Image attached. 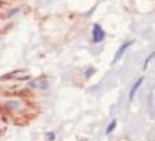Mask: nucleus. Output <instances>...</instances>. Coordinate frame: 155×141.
Returning a JSON list of instances; mask_svg holds the SVG:
<instances>
[{"instance_id":"f257e3e1","label":"nucleus","mask_w":155,"mask_h":141,"mask_svg":"<svg viewBox=\"0 0 155 141\" xmlns=\"http://www.w3.org/2000/svg\"><path fill=\"white\" fill-rule=\"evenodd\" d=\"M104 38H106V32L102 28V25L97 24V23L93 24V27H92V42L93 44H100Z\"/></svg>"},{"instance_id":"f03ea898","label":"nucleus","mask_w":155,"mask_h":141,"mask_svg":"<svg viewBox=\"0 0 155 141\" xmlns=\"http://www.w3.org/2000/svg\"><path fill=\"white\" fill-rule=\"evenodd\" d=\"M13 97H20L21 100L23 99H35V95L31 90V88H23L20 90H16L13 92Z\"/></svg>"},{"instance_id":"7ed1b4c3","label":"nucleus","mask_w":155,"mask_h":141,"mask_svg":"<svg viewBox=\"0 0 155 141\" xmlns=\"http://www.w3.org/2000/svg\"><path fill=\"white\" fill-rule=\"evenodd\" d=\"M133 44H134V40H130V41H126V42H123V44L120 45V48L117 49V52H116L114 58H113V62H118V61L121 59V56L126 54V51L130 48Z\"/></svg>"},{"instance_id":"20e7f679","label":"nucleus","mask_w":155,"mask_h":141,"mask_svg":"<svg viewBox=\"0 0 155 141\" xmlns=\"http://www.w3.org/2000/svg\"><path fill=\"white\" fill-rule=\"evenodd\" d=\"M28 88L34 89V88H42V89H47L48 88V81H47V76L45 75H41L38 76L35 81H31L28 85Z\"/></svg>"},{"instance_id":"39448f33","label":"nucleus","mask_w":155,"mask_h":141,"mask_svg":"<svg viewBox=\"0 0 155 141\" xmlns=\"http://www.w3.org/2000/svg\"><path fill=\"white\" fill-rule=\"evenodd\" d=\"M38 114H40V110H38V109H33V107H27V109H24V110H21V112H20V116L25 117L28 121L34 120V119H37Z\"/></svg>"},{"instance_id":"423d86ee","label":"nucleus","mask_w":155,"mask_h":141,"mask_svg":"<svg viewBox=\"0 0 155 141\" xmlns=\"http://www.w3.org/2000/svg\"><path fill=\"white\" fill-rule=\"evenodd\" d=\"M12 123L17 127H27L30 124V121L23 116H17V117H12Z\"/></svg>"},{"instance_id":"0eeeda50","label":"nucleus","mask_w":155,"mask_h":141,"mask_svg":"<svg viewBox=\"0 0 155 141\" xmlns=\"http://www.w3.org/2000/svg\"><path fill=\"white\" fill-rule=\"evenodd\" d=\"M143 82H144V76H141V78H138V79H137V82H135L133 86H131L130 93H128V99H130V100H133V99H134L135 92H137V90L140 89V86L143 85Z\"/></svg>"},{"instance_id":"6e6552de","label":"nucleus","mask_w":155,"mask_h":141,"mask_svg":"<svg viewBox=\"0 0 155 141\" xmlns=\"http://www.w3.org/2000/svg\"><path fill=\"white\" fill-rule=\"evenodd\" d=\"M24 71L23 69H16V71H12V72H7L0 76V82H6V81H10V79H14L17 76V73H23Z\"/></svg>"},{"instance_id":"1a4fd4ad","label":"nucleus","mask_w":155,"mask_h":141,"mask_svg":"<svg viewBox=\"0 0 155 141\" xmlns=\"http://www.w3.org/2000/svg\"><path fill=\"white\" fill-rule=\"evenodd\" d=\"M2 116L13 117V110L10 109L7 105H0V117Z\"/></svg>"},{"instance_id":"9d476101","label":"nucleus","mask_w":155,"mask_h":141,"mask_svg":"<svg viewBox=\"0 0 155 141\" xmlns=\"http://www.w3.org/2000/svg\"><path fill=\"white\" fill-rule=\"evenodd\" d=\"M117 127V120H111L110 123H109V126L106 127V134H111L113 131H114V129Z\"/></svg>"},{"instance_id":"9b49d317","label":"nucleus","mask_w":155,"mask_h":141,"mask_svg":"<svg viewBox=\"0 0 155 141\" xmlns=\"http://www.w3.org/2000/svg\"><path fill=\"white\" fill-rule=\"evenodd\" d=\"M154 58H155V49L152 51L151 54H150V55L147 56V58H145V62H144V69H147V68H148V64H150V62H151V61L154 59Z\"/></svg>"},{"instance_id":"f8f14e48","label":"nucleus","mask_w":155,"mask_h":141,"mask_svg":"<svg viewBox=\"0 0 155 141\" xmlns=\"http://www.w3.org/2000/svg\"><path fill=\"white\" fill-rule=\"evenodd\" d=\"M96 73V68H93V66H90V68L86 69V72H85V78L86 79H90V76L92 75H94Z\"/></svg>"},{"instance_id":"ddd939ff","label":"nucleus","mask_w":155,"mask_h":141,"mask_svg":"<svg viewBox=\"0 0 155 141\" xmlns=\"http://www.w3.org/2000/svg\"><path fill=\"white\" fill-rule=\"evenodd\" d=\"M55 138H57V136H55L54 131H48V133L45 134V140L47 141H55Z\"/></svg>"},{"instance_id":"4468645a","label":"nucleus","mask_w":155,"mask_h":141,"mask_svg":"<svg viewBox=\"0 0 155 141\" xmlns=\"http://www.w3.org/2000/svg\"><path fill=\"white\" fill-rule=\"evenodd\" d=\"M6 105L10 107L12 110H14V109H18V103L17 102H8V103H6Z\"/></svg>"},{"instance_id":"2eb2a0df","label":"nucleus","mask_w":155,"mask_h":141,"mask_svg":"<svg viewBox=\"0 0 155 141\" xmlns=\"http://www.w3.org/2000/svg\"><path fill=\"white\" fill-rule=\"evenodd\" d=\"M17 81H30L31 79V75H21V76H16Z\"/></svg>"},{"instance_id":"dca6fc26","label":"nucleus","mask_w":155,"mask_h":141,"mask_svg":"<svg viewBox=\"0 0 155 141\" xmlns=\"http://www.w3.org/2000/svg\"><path fill=\"white\" fill-rule=\"evenodd\" d=\"M6 6H8V2H6V0H0V8H4Z\"/></svg>"},{"instance_id":"f3484780","label":"nucleus","mask_w":155,"mask_h":141,"mask_svg":"<svg viewBox=\"0 0 155 141\" xmlns=\"http://www.w3.org/2000/svg\"><path fill=\"white\" fill-rule=\"evenodd\" d=\"M6 131H7V127H3V129H0V138H2L4 134H6Z\"/></svg>"},{"instance_id":"a211bd4d","label":"nucleus","mask_w":155,"mask_h":141,"mask_svg":"<svg viewBox=\"0 0 155 141\" xmlns=\"http://www.w3.org/2000/svg\"><path fill=\"white\" fill-rule=\"evenodd\" d=\"M4 93H6V89L3 86H0V96H4Z\"/></svg>"},{"instance_id":"6ab92c4d","label":"nucleus","mask_w":155,"mask_h":141,"mask_svg":"<svg viewBox=\"0 0 155 141\" xmlns=\"http://www.w3.org/2000/svg\"><path fill=\"white\" fill-rule=\"evenodd\" d=\"M4 18H7V14L6 13H0V20H4Z\"/></svg>"},{"instance_id":"aec40b11","label":"nucleus","mask_w":155,"mask_h":141,"mask_svg":"<svg viewBox=\"0 0 155 141\" xmlns=\"http://www.w3.org/2000/svg\"><path fill=\"white\" fill-rule=\"evenodd\" d=\"M0 32H2V31H0Z\"/></svg>"}]
</instances>
